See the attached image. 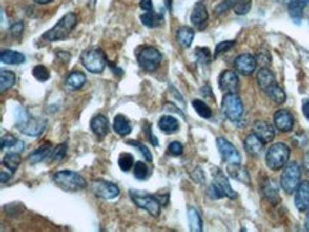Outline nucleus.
Masks as SVG:
<instances>
[{
    "label": "nucleus",
    "mask_w": 309,
    "mask_h": 232,
    "mask_svg": "<svg viewBox=\"0 0 309 232\" xmlns=\"http://www.w3.org/2000/svg\"><path fill=\"white\" fill-rule=\"evenodd\" d=\"M127 144H129V145H133V147H135V149L138 150V151L141 153L142 157H144V158H146L148 162L153 161V155H151L150 150H148L147 147H146V145L142 144V142L137 141V140H129V141H127Z\"/></svg>",
    "instance_id": "79ce46f5"
},
{
    "label": "nucleus",
    "mask_w": 309,
    "mask_h": 232,
    "mask_svg": "<svg viewBox=\"0 0 309 232\" xmlns=\"http://www.w3.org/2000/svg\"><path fill=\"white\" fill-rule=\"evenodd\" d=\"M207 194H208V197L210 198H213V200H219V198H222V197H225L224 194H222V191L219 189L215 184H211L210 187H208V189H207Z\"/></svg>",
    "instance_id": "09e8293b"
},
{
    "label": "nucleus",
    "mask_w": 309,
    "mask_h": 232,
    "mask_svg": "<svg viewBox=\"0 0 309 232\" xmlns=\"http://www.w3.org/2000/svg\"><path fill=\"white\" fill-rule=\"evenodd\" d=\"M52 178L53 182L58 188L65 189L67 193H76V191L84 189L86 185H87V182H86V180L81 175L78 173H74V171H69V170L58 171L56 174H53Z\"/></svg>",
    "instance_id": "f03ea898"
},
{
    "label": "nucleus",
    "mask_w": 309,
    "mask_h": 232,
    "mask_svg": "<svg viewBox=\"0 0 309 232\" xmlns=\"http://www.w3.org/2000/svg\"><path fill=\"white\" fill-rule=\"evenodd\" d=\"M301 175H302V170L301 165L295 161L288 162L282 170V174H281V188L283 189V193L292 194L295 193V189L301 182Z\"/></svg>",
    "instance_id": "423d86ee"
},
{
    "label": "nucleus",
    "mask_w": 309,
    "mask_h": 232,
    "mask_svg": "<svg viewBox=\"0 0 309 232\" xmlns=\"http://www.w3.org/2000/svg\"><path fill=\"white\" fill-rule=\"evenodd\" d=\"M81 63L87 71H90L93 74H100L107 66V58L101 49H90L83 52Z\"/></svg>",
    "instance_id": "0eeeda50"
},
{
    "label": "nucleus",
    "mask_w": 309,
    "mask_h": 232,
    "mask_svg": "<svg viewBox=\"0 0 309 232\" xmlns=\"http://www.w3.org/2000/svg\"><path fill=\"white\" fill-rule=\"evenodd\" d=\"M239 0H222L221 3H218L217 5V7H215V14L217 16H221V14L226 13L228 10H231V9H234V6L238 3Z\"/></svg>",
    "instance_id": "a19ab883"
},
{
    "label": "nucleus",
    "mask_w": 309,
    "mask_h": 232,
    "mask_svg": "<svg viewBox=\"0 0 309 232\" xmlns=\"http://www.w3.org/2000/svg\"><path fill=\"white\" fill-rule=\"evenodd\" d=\"M141 23L144 26L147 27H158L161 26L162 22H164V16L160 13H154V10L153 12H146L144 14H141Z\"/></svg>",
    "instance_id": "72a5a7b5"
},
{
    "label": "nucleus",
    "mask_w": 309,
    "mask_h": 232,
    "mask_svg": "<svg viewBox=\"0 0 309 232\" xmlns=\"http://www.w3.org/2000/svg\"><path fill=\"white\" fill-rule=\"evenodd\" d=\"M302 113L303 116L306 117V120H309V100H305V101H303Z\"/></svg>",
    "instance_id": "13d9d810"
},
{
    "label": "nucleus",
    "mask_w": 309,
    "mask_h": 232,
    "mask_svg": "<svg viewBox=\"0 0 309 232\" xmlns=\"http://www.w3.org/2000/svg\"><path fill=\"white\" fill-rule=\"evenodd\" d=\"M184 153V147L182 144L178 141H173L170 145H168V154L174 155V157H178Z\"/></svg>",
    "instance_id": "de8ad7c7"
},
{
    "label": "nucleus",
    "mask_w": 309,
    "mask_h": 232,
    "mask_svg": "<svg viewBox=\"0 0 309 232\" xmlns=\"http://www.w3.org/2000/svg\"><path fill=\"white\" fill-rule=\"evenodd\" d=\"M20 154L17 153H7L5 157H3V160H2V164H3V167L9 168V170H12L13 173H16V170L19 168L20 165Z\"/></svg>",
    "instance_id": "c9c22d12"
},
{
    "label": "nucleus",
    "mask_w": 309,
    "mask_h": 232,
    "mask_svg": "<svg viewBox=\"0 0 309 232\" xmlns=\"http://www.w3.org/2000/svg\"><path fill=\"white\" fill-rule=\"evenodd\" d=\"M221 110L224 116L232 121V123H239L244 116V104L237 93H225L222 97Z\"/></svg>",
    "instance_id": "39448f33"
},
{
    "label": "nucleus",
    "mask_w": 309,
    "mask_h": 232,
    "mask_svg": "<svg viewBox=\"0 0 309 232\" xmlns=\"http://www.w3.org/2000/svg\"><path fill=\"white\" fill-rule=\"evenodd\" d=\"M188 228L193 232H201L202 231V219H201L200 213L197 211V208L190 206L188 208Z\"/></svg>",
    "instance_id": "2f4dec72"
},
{
    "label": "nucleus",
    "mask_w": 309,
    "mask_h": 232,
    "mask_svg": "<svg viewBox=\"0 0 309 232\" xmlns=\"http://www.w3.org/2000/svg\"><path fill=\"white\" fill-rule=\"evenodd\" d=\"M90 129L100 140L104 138L110 131V124L107 117L103 116V114H97V116L93 117L90 121Z\"/></svg>",
    "instance_id": "6ab92c4d"
},
{
    "label": "nucleus",
    "mask_w": 309,
    "mask_h": 232,
    "mask_svg": "<svg viewBox=\"0 0 309 232\" xmlns=\"http://www.w3.org/2000/svg\"><path fill=\"white\" fill-rule=\"evenodd\" d=\"M158 129L161 130L162 133H167V134H173L175 131L180 130V123L175 117L166 114L158 120Z\"/></svg>",
    "instance_id": "393cba45"
},
{
    "label": "nucleus",
    "mask_w": 309,
    "mask_h": 232,
    "mask_svg": "<svg viewBox=\"0 0 309 232\" xmlns=\"http://www.w3.org/2000/svg\"><path fill=\"white\" fill-rule=\"evenodd\" d=\"M14 83H16V74L13 71L2 70V73H0V90H10Z\"/></svg>",
    "instance_id": "f704fd0d"
},
{
    "label": "nucleus",
    "mask_w": 309,
    "mask_h": 232,
    "mask_svg": "<svg viewBox=\"0 0 309 232\" xmlns=\"http://www.w3.org/2000/svg\"><path fill=\"white\" fill-rule=\"evenodd\" d=\"M252 131H254L265 144L272 142L274 141V138H275V130H274V127H272L270 123L262 121V120H258V121L254 123Z\"/></svg>",
    "instance_id": "a211bd4d"
},
{
    "label": "nucleus",
    "mask_w": 309,
    "mask_h": 232,
    "mask_svg": "<svg viewBox=\"0 0 309 232\" xmlns=\"http://www.w3.org/2000/svg\"><path fill=\"white\" fill-rule=\"evenodd\" d=\"M191 23L195 29L198 30H204L208 23V12H207L205 5L202 2H198L193 9L191 13Z\"/></svg>",
    "instance_id": "f3484780"
},
{
    "label": "nucleus",
    "mask_w": 309,
    "mask_h": 232,
    "mask_svg": "<svg viewBox=\"0 0 309 232\" xmlns=\"http://www.w3.org/2000/svg\"><path fill=\"white\" fill-rule=\"evenodd\" d=\"M262 195H264L266 200L270 201L271 204L277 205L281 202V198H279V194H278V187L277 184L272 180H266L262 184Z\"/></svg>",
    "instance_id": "b1692460"
},
{
    "label": "nucleus",
    "mask_w": 309,
    "mask_h": 232,
    "mask_svg": "<svg viewBox=\"0 0 309 232\" xmlns=\"http://www.w3.org/2000/svg\"><path fill=\"white\" fill-rule=\"evenodd\" d=\"M113 129H114V131H116L118 136H129L130 133H131V130H133V127H131V124H130V121L126 118L124 116H121V114H118V116L114 117V121H113Z\"/></svg>",
    "instance_id": "c756f323"
},
{
    "label": "nucleus",
    "mask_w": 309,
    "mask_h": 232,
    "mask_svg": "<svg viewBox=\"0 0 309 232\" xmlns=\"http://www.w3.org/2000/svg\"><path fill=\"white\" fill-rule=\"evenodd\" d=\"M295 206L301 213L309 209V181H301L295 189Z\"/></svg>",
    "instance_id": "dca6fc26"
},
{
    "label": "nucleus",
    "mask_w": 309,
    "mask_h": 232,
    "mask_svg": "<svg viewBox=\"0 0 309 232\" xmlns=\"http://www.w3.org/2000/svg\"><path fill=\"white\" fill-rule=\"evenodd\" d=\"M142 130H144V133L147 134L148 140L151 141V144L157 147V145H158V140H157V138L153 136V133H151V124L148 123V121H146V123H144V125H142Z\"/></svg>",
    "instance_id": "3c124183"
},
{
    "label": "nucleus",
    "mask_w": 309,
    "mask_h": 232,
    "mask_svg": "<svg viewBox=\"0 0 309 232\" xmlns=\"http://www.w3.org/2000/svg\"><path fill=\"white\" fill-rule=\"evenodd\" d=\"M0 60L3 65H22L25 63V56L19 52L14 50H3L0 54Z\"/></svg>",
    "instance_id": "473e14b6"
},
{
    "label": "nucleus",
    "mask_w": 309,
    "mask_h": 232,
    "mask_svg": "<svg viewBox=\"0 0 309 232\" xmlns=\"http://www.w3.org/2000/svg\"><path fill=\"white\" fill-rule=\"evenodd\" d=\"M309 5V0H290L288 3V13L291 19L295 22L296 25H301L303 19V10Z\"/></svg>",
    "instance_id": "412c9836"
},
{
    "label": "nucleus",
    "mask_w": 309,
    "mask_h": 232,
    "mask_svg": "<svg viewBox=\"0 0 309 232\" xmlns=\"http://www.w3.org/2000/svg\"><path fill=\"white\" fill-rule=\"evenodd\" d=\"M290 154H291V149L283 144V142H275L272 144L268 151H266V155H265V162H266V167L272 170V171H278L283 168L286 164H288V160H290Z\"/></svg>",
    "instance_id": "7ed1b4c3"
},
{
    "label": "nucleus",
    "mask_w": 309,
    "mask_h": 232,
    "mask_svg": "<svg viewBox=\"0 0 309 232\" xmlns=\"http://www.w3.org/2000/svg\"><path fill=\"white\" fill-rule=\"evenodd\" d=\"M67 153V145L66 144H60L57 147H54V150H52V154H50V162L53 161H61L66 157Z\"/></svg>",
    "instance_id": "37998d69"
},
{
    "label": "nucleus",
    "mask_w": 309,
    "mask_h": 232,
    "mask_svg": "<svg viewBox=\"0 0 309 232\" xmlns=\"http://www.w3.org/2000/svg\"><path fill=\"white\" fill-rule=\"evenodd\" d=\"M257 57L252 56V54H248V53L239 54L238 57L234 60L235 70L238 71L239 74H242V76H251L252 73L255 71V69H257Z\"/></svg>",
    "instance_id": "f8f14e48"
},
{
    "label": "nucleus",
    "mask_w": 309,
    "mask_h": 232,
    "mask_svg": "<svg viewBox=\"0 0 309 232\" xmlns=\"http://www.w3.org/2000/svg\"><path fill=\"white\" fill-rule=\"evenodd\" d=\"M130 197L134 201L135 205L144 209V211H147L151 217H158L161 213V202L155 195H151L147 191L130 189Z\"/></svg>",
    "instance_id": "20e7f679"
},
{
    "label": "nucleus",
    "mask_w": 309,
    "mask_h": 232,
    "mask_svg": "<svg viewBox=\"0 0 309 232\" xmlns=\"http://www.w3.org/2000/svg\"><path fill=\"white\" fill-rule=\"evenodd\" d=\"M91 189L96 194L97 197L103 198V200H113L118 197L120 189L114 182H110L106 180H94L91 184Z\"/></svg>",
    "instance_id": "9d476101"
},
{
    "label": "nucleus",
    "mask_w": 309,
    "mask_h": 232,
    "mask_svg": "<svg viewBox=\"0 0 309 232\" xmlns=\"http://www.w3.org/2000/svg\"><path fill=\"white\" fill-rule=\"evenodd\" d=\"M137 60H138V65L141 66V69L147 71L155 70L160 63L162 61V54L160 50H157L155 47L151 46H146L141 47L138 53H137Z\"/></svg>",
    "instance_id": "6e6552de"
},
{
    "label": "nucleus",
    "mask_w": 309,
    "mask_h": 232,
    "mask_svg": "<svg viewBox=\"0 0 309 232\" xmlns=\"http://www.w3.org/2000/svg\"><path fill=\"white\" fill-rule=\"evenodd\" d=\"M36 3H39V5H49V3H52L53 0H34Z\"/></svg>",
    "instance_id": "680f3d73"
},
{
    "label": "nucleus",
    "mask_w": 309,
    "mask_h": 232,
    "mask_svg": "<svg viewBox=\"0 0 309 232\" xmlns=\"http://www.w3.org/2000/svg\"><path fill=\"white\" fill-rule=\"evenodd\" d=\"M219 89L224 93H237L239 87L238 74L232 70H225L219 74Z\"/></svg>",
    "instance_id": "ddd939ff"
},
{
    "label": "nucleus",
    "mask_w": 309,
    "mask_h": 232,
    "mask_svg": "<svg viewBox=\"0 0 309 232\" xmlns=\"http://www.w3.org/2000/svg\"><path fill=\"white\" fill-rule=\"evenodd\" d=\"M226 171H228V174L231 175L234 180L239 181L242 184H246V185L251 184V178H250V174H248L246 168L242 167L241 164H228Z\"/></svg>",
    "instance_id": "4be33fe9"
},
{
    "label": "nucleus",
    "mask_w": 309,
    "mask_h": 232,
    "mask_svg": "<svg viewBox=\"0 0 309 232\" xmlns=\"http://www.w3.org/2000/svg\"><path fill=\"white\" fill-rule=\"evenodd\" d=\"M251 6H252V2L251 0H239L238 3L234 6V12H235V14H238V16H244V14H246L250 10H251Z\"/></svg>",
    "instance_id": "a18cd8bd"
},
{
    "label": "nucleus",
    "mask_w": 309,
    "mask_h": 232,
    "mask_svg": "<svg viewBox=\"0 0 309 232\" xmlns=\"http://www.w3.org/2000/svg\"><path fill=\"white\" fill-rule=\"evenodd\" d=\"M52 154V147H50V144H45V145H40L39 149L34 150L32 154L29 155V158H27V161L29 164H39V162L45 161L46 158H49Z\"/></svg>",
    "instance_id": "a878e982"
},
{
    "label": "nucleus",
    "mask_w": 309,
    "mask_h": 232,
    "mask_svg": "<svg viewBox=\"0 0 309 232\" xmlns=\"http://www.w3.org/2000/svg\"><path fill=\"white\" fill-rule=\"evenodd\" d=\"M217 147L222 160L228 164H241V155H239L238 150L232 145L231 142L228 141L224 137H218L217 138Z\"/></svg>",
    "instance_id": "9b49d317"
},
{
    "label": "nucleus",
    "mask_w": 309,
    "mask_h": 232,
    "mask_svg": "<svg viewBox=\"0 0 309 232\" xmlns=\"http://www.w3.org/2000/svg\"><path fill=\"white\" fill-rule=\"evenodd\" d=\"M86 81H87V78H86L84 73H81V71H73L66 78V86L70 90H80L84 84H86Z\"/></svg>",
    "instance_id": "bb28decb"
},
{
    "label": "nucleus",
    "mask_w": 309,
    "mask_h": 232,
    "mask_svg": "<svg viewBox=\"0 0 309 232\" xmlns=\"http://www.w3.org/2000/svg\"><path fill=\"white\" fill-rule=\"evenodd\" d=\"M168 3V10L171 12V0H166V5Z\"/></svg>",
    "instance_id": "e2e57ef3"
},
{
    "label": "nucleus",
    "mask_w": 309,
    "mask_h": 232,
    "mask_svg": "<svg viewBox=\"0 0 309 232\" xmlns=\"http://www.w3.org/2000/svg\"><path fill=\"white\" fill-rule=\"evenodd\" d=\"M133 174L137 180H146L150 174V170L148 167L144 164V161H138L134 164V168H133Z\"/></svg>",
    "instance_id": "ea45409f"
},
{
    "label": "nucleus",
    "mask_w": 309,
    "mask_h": 232,
    "mask_svg": "<svg viewBox=\"0 0 309 232\" xmlns=\"http://www.w3.org/2000/svg\"><path fill=\"white\" fill-rule=\"evenodd\" d=\"M23 30H25V25H23V22H22V20H19V22H14L13 25L10 26V33L13 34L14 37L20 36V34L23 33Z\"/></svg>",
    "instance_id": "8fccbe9b"
},
{
    "label": "nucleus",
    "mask_w": 309,
    "mask_h": 232,
    "mask_svg": "<svg viewBox=\"0 0 309 232\" xmlns=\"http://www.w3.org/2000/svg\"><path fill=\"white\" fill-rule=\"evenodd\" d=\"M14 173L12 171V170H9V168H3V170H0V181L2 182H7V181L12 178V175H13Z\"/></svg>",
    "instance_id": "864d4df0"
},
{
    "label": "nucleus",
    "mask_w": 309,
    "mask_h": 232,
    "mask_svg": "<svg viewBox=\"0 0 309 232\" xmlns=\"http://www.w3.org/2000/svg\"><path fill=\"white\" fill-rule=\"evenodd\" d=\"M193 107L198 113V116H201L202 118H211L213 116V110L210 109V106L202 100H193Z\"/></svg>",
    "instance_id": "4c0bfd02"
},
{
    "label": "nucleus",
    "mask_w": 309,
    "mask_h": 232,
    "mask_svg": "<svg viewBox=\"0 0 309 232\" xmlns=\"http://www.w3.org/2000/svg\"><path fill=\"white\" fill-rule=\"evenodd\" d=\"M257 81L258 86L261 87V90H266L270 86H272L274 83H277V80H275V76L272 74V71L270 69H266V67H262L261 70L258 71L257 74Z\"/></svg>",
    "instance_id": "c85d7f7f"
},
{
    "label": "nucleus",
    "mask_w": 309,
    "mask_h": 232,
    "mask_svg": "<svg viewBox=\"0 0 309 232\" xmlns=\"http://www.w3.org/2000/svg\"><path fill=\"white\" fill-rule=\"evenodd\" d=\"M77 25V16L74 13L65 14L61 19L58 20L57 25L50 29L49 32L43 34L42 39L46 41H58V40H65L69 37L71 30Z\"/></svg>",
    "instance_id": "f257e3e1"
},
{
    "label": "nucleus",
    "mask_w": 309,
    "mask_h": 232,
    "mask_svg": "<svg viewBox=\"0 0 309 232\" xmlns=\"http://www.w3.org/2000/svg\"><path fill=\"white\" fill-rule=\"evenodd\" d=\"M264 145L265 142L259 138V137L252 131L251 134H248L246 138L244 140V147L246 150V153L252 157H258V155L261 154L262 151H264Z\"/></svg>",
    "instance_id": "aec40b11"
},
{
    "label": "nucleus",
    "mask_w": 309,
    "mask_h": 232,
    "mask_svg": "<svg viewBox=\"0 0 309 232\" xmlns=\"http://www.w3.org/2000/svg\"><path fill=\"white\" fill-rule=\"evenodd\" d=\"M191 177H193L194 181L198 182V184H202V182H204V173H202V170H201L200 167L195 168V173L191 174Z\"/></svg>",
    "instance_id": "5fc2aeb1"
},
{
    "label": "nucleus",
    "mask_w": 309,
    "mask_h": 232,
    "mask_svg": "<svg viewBox=\"0 0 309 232\" xmlns=\"http://www.w3.org/2000/svg\"><path fill=\"white\" fill-rule=\"evenodd\" d=\"M133 164H134V157L129 153H121L120 157H118V167L121 168V171L127 173L133 168Z\"/></svg>",
    "instance_id": "58836bf2"
},
{
    "label": "nucleus",
    "mask_w": 309,
    "mask_h": 232,
    "mask_svg": "<svg viewBox=\"0 0 309 232\" xmlns=\"http://www.w3.org/2000/svg\"><path fill=\"white\" fill-rule=\"evenodd\" d=\"M213 178L214 184L222 191V194H224L225 197L231 198V200H235V198H237V193L232 189L231 184H230V181L226 178V175L224 174L218 167H213Z\"/></svg>",
    "instance_id": "4468645a"
},
{
    "label": "nucleus",
    "mask_w": 309,
    "mask_h": 232,
    "mask_svg": "<svg viewBox=\"0 0 309 232\" xmlns=\"http://www.w3.org/2000/svg\"><path fill=\"white\" fill-rule=\"evenodd\" d=\"M16 127L22 131L23 134L29 137H37L45 131L46 123L45 120L40 118H34V117H29L26 113H20L19 120L16 123Z\"/></svg>",
    "instance_id": "1a4fd4ad"
},
{
    "label": "nucleus",
    "mask_w": 309,
    "mask_h": 232,
    "mask_svg": "<svg viewBox=\"0 0 309 232\" xmlns=\"http://www.w3.org/2000/svg\"><path fill=\"white\" fill-rule=\"evenodd\" d=\"M234 46H235V41H234V40L221 41V43L217 45V49H215V53H214V57H218L221 53H225L228 52V50H231Z\"/></svg>",
    "instance_id": "49530a36"
},
{
    "label": "nucleus",
    "mask_w": 309,
    "mask_h": 232,
    "mask_svg": "<svg viewBox=\"0 0 309 232\" xmlns=\"http://www.w3.org/2000/svg\"><path fill=\"white\" fill-rule=\"evenodd\" d=\"M294 116L291 114L288 110H278L274 114V124L281 133H290L294 129Z\"/></svg>",
    "instance_id": "2eb2a0df"
},
{
    "label": "nucleus",
    "mask_w": 309,
    "mask_h": 232,
    "mask_svg": "<svg viewBox=\"0 0 309 232\" xmlns=\"http://www.w3.org/2000/svg\"><path fill=\"white\" fill-rule=\"evenodd\" d=\"M257 61L258 63H261V66L262 67H266V66L271 63V56L268 52H261L259 54H258L257 57Z\"/></svg>",
    "instance_id": "603ef678"
},
{
    "label": "nucleus",
    "mask_w": 309,
    "mask_h": 232,
    "mask_svg": "<svg viewBox=\"0 0 309 232\" xmlns=\"http://www.w3.org/2000/svg\"><path fill=\"white\" fill-rule=\"evenodd\" d=\"M201 93H202L204 96L210 97V98H213L214 100V94L213 91H211V89H210V86H204V87L201 89Z\"/></svg>",
    "instance_id": "4d7b16f0"
},
{
    "label": "nucleus",
    "mask_w": 309,
    "mask_h": 232,
    "mask_svg": "<svg viewBox=\"0 0 309 232\" xmlns=\"http://www.w3.org/2000/svg\"><path fill=\"white\" fill-rule=\"evenodd\" d=\"M194 54H195V58H197V63L200 66H208L210 61H211V58H213L210 49H207V47H197Z\"/></svg>",
    "instance_id": "e433bc0d"
},
{
    "label": "nucleus",
    "mask_w": 309,
    "mask_h": 232,
    "mask_svg": "<svg viewBox=\"0 0 309 232\" xmlns=\"http://www.w3.org/2000/svg\"><path fill=\"white\" fill-rule=\"evenodd\" d=\"M140 9L144 12H153V2L151 0H141L140 2Z\"/></svg>",
    "instance_id": "6e6d98bb"
},
{
    "label": "nucleus",
    "mask_w": 309,
    "mask_h": 232,
    "mask_svg": "<svg viewBox=\"0 0 309 232\" xmlns=\"http://www.w3.org/2000/svg\"><path fill=\"white\" fill-rule=\"evenodd\" d=\"M305 229L309 232V209L306 211V217H305Z\"/></svg>",
    "instance_id": "052dcab7"
},
{
    "label": "nucleus",
    "mask_w": 309,
    "mask_h": 232,
    "mask_svg": "<svg viewBox=\"0 0 309 232\" xmlns=\"http://www.w3.org/2000/svg\"><path fill=\"white\" fill-rule=\"evenodd\" d=\"M33 77L39 81H47L50 78V71L47 70V67L45 66H36L33 69Z\"/></svg>",
    "instance_id": "c03bdc74"
},
{
    "label": "nucleus",
    "mask_w": 309,
    "mask_h": 232,
    "mask_svg": "<svg viewBox=\"0 0 309 232\" xmlns=\"http://www.w3.org/2000/svg\"><path fill=\"white\" fill-rule=\"evenodd\" d=\"M2 150H7V153H17V154H20L25 150V142L20 141L19 138H16V137L7 134V136L2 137Z\"/></svg>",
    "instance_id": "5701e85b"
},
{
    "label": "nucleus",
    "mask_w": 309,
    "mask_h": 232,
    "mask_svg": "<svg viewBox=\"0 0 309 232\" xmlns=\"http://www.w3.org/2000/svg\"><path fill=\"white\" fill-rule=\"evenodd\" d=\"M264 93L270 97L271 100H272L275 104H283L285 101H286V94H285V91L282 90V87H281L278 83H274L272 86H270Z\"/></svg>",
    "instance_id": "7c9ffc66"
},
{
    "label": "nucleus",
    "mask_w": 309,
    "mask_h": 232,
    "mask_svg": "<svg viewBox=\"0 0 309 232\" xmlns=\"http://www.w3.org/2000/svg\"><path fill=\"white\" fill-rule=\"evenodd\" d=\"M303 165H305V170L309 173V151L303 157Z\"/></svg>",
    "instance_id": "bf43d9fd"
},
{
    "label": "nucleus",
    "mask_w": 309,
    "mask_h": 232,
    "mask_svg": "<svg viewBox=\"0 0 309 232\" xmlns=\"http://www.w3.org/2000/svg\"><path fill=\"white\" fill-rule=\"evenodd\" d=\"M194 37H195V32H194L193 27L182 26L177 30V40H178L181 47H184V49L191 46Z\"/></svg>",
    "instance_id": "cd10ccee"
}]
</instances>
